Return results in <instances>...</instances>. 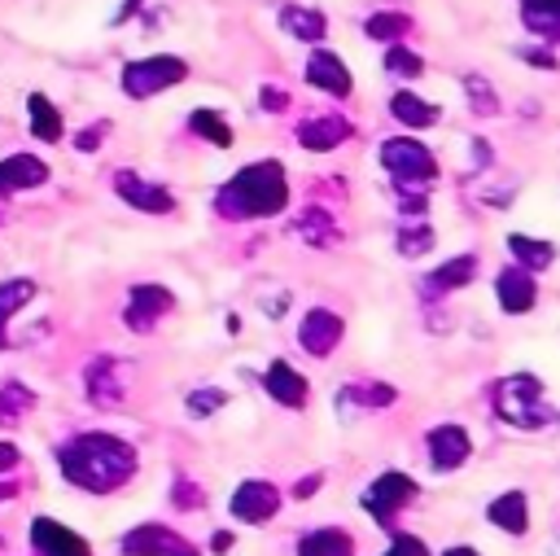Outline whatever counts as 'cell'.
Returning <instances> with one entry per match:
<instances>
[{
    "label": "cell",
    "instance_id": "6da1fadb",
    "mask_svg": "<svg viewBox=\"0 0 560 556\" xmlns=\"http://www.w3.org/2000/svg\"><path fill=\"white\" fill-rule=\"evenodd\" d=\"M61 473L83 490H114L136 473V451L114 433H79L61 451Z\"/></svg>",
    "mask_w": 560,
    "mask_h": 556
},
{
    "label": "cell",
    "instance_id": "7a4b0ae2",
    "mask_svg": "<svg viewBox=\"0 0 560 556\" xmlns=\"http://www.w3.org/2000/svg\"><path fill=\"white\" fill-rule=\"evenodd\" d=\"M214 201H219V210H223L228 219H241V215L262 219V215L284 210L289 184H284L280 162H249V166H241V171L219 188Z\"/></svg>",
    "mask_w": 560,
    "mask_h": 556
},
{
    "label": "cell",
    "instance_id": "3957f363",
    "mask_svg": "<svg viewBox=\"0 0 560 556\" xmlns=\"http://www.w3.org/2000/svg\"><path fill=\"white\" fill-rule=\"evenodd\" d=\"M381 162H385V171L394 175V184H398L402 193H420V188H429V184L438 179L433 153H429L420 140H407V136L385 140V144H381Z\"/></svg>",
    "mask_w": 560,
    "mask_h": 556
},
{
    "label": "cell",
    "instance_id": "277c9868",
    "mask_svg": "<svg viewBox=\"0 0 560 556\" xmlns=\"http://www.w3.org/2000/svg\"><path fill=\"white\" fill-rule=\"evenodd\" d=\"M499 416L512 420V425H521V429L542 425V416H547V407H542V385H538L534 377H525V372L499 381Z\"/></svg>",
    "mask_w": 560,
    "mask_h": 556
},
{
    "label": "cell",
    "instance_id": "5b68a950",
    "mask_svg": "<svg viewBox=\"0 0 560 556\" xmlns=\"http://www.w3.org/2000/svg\"><path fill=\"white\" fill-rule=\"evenodd\" d=\"M184 61L179 57H140V61H131L127 70H122V92L127 96H158L162 88H171V83H179L184 79Z\"/></svg>",
    "mask_w": 560,
    "mask_h": 556
},
{
    "label": "cell",
    "instance_id": "8992f818",
    "mask_svg": "<svg viewBox=\"0 0 560 556\" xmlns=\"http://www.w3.org/2000/svg\"><path fill=\"white\" fill-rule=\"evenodd\" d=\"M411 499H416V482H411L407 473H381V477L368 486L363 508H368L381 525H389V521H394V512H398L402 503H411Z\"/></svg>",
    "mask_w": 560,
    "mask_h": 556
},
{
    "label": "cell",
    "instance_id": "52a82bcc",
    "mask_svg": "<svg viewBox=\"0 0 560 556\" xmlns=\"http://www.w3.org/2000/svg\"><path fill=\"white\" fill-rule=\"evenodd\" d=\"M280 512V490L271 482H241L232 495V517L245 525H262Z\"/></svg>",
    "mask_w": 560,
    "mask_h": 556
},
{
    "label": "cell",
    "instance_id": "ba28073f",
    "mask_svg": "<svg viewBox=\"0 0 560 556\" xmlns=\"http://www.w3.org/2000/svg\"><path fill=\"white\" fill-rule=\"evenodd\" d=\"M494 293H499V306H503L508 315H525V311H534V302H538V280H534V271H525V267H503L499 280H494Z\"/></svg>",
    "mask_w": 560,
    "mask_h": 556
},
{
    "label": "cell",
    "instance_id": "9c48e42d",
    "mask_svg": "<svg viewBox=\"0 0 560 556\" xmlns=\"http://www.w3.org/2000/svg\"><path fill=\"white\" fill-rule=\"evenodd\" d=\"M468 455H472V442H468V429L464 425H438V429H429V464L433 468L451 473Z\"/></svg>",
    "mask_w": 560,
    "mask_h": 556
},
{
    "label": "cell",
    "instance_id": "30bf717a",
    "mask_svg": "<svg viewBox=\"0 0 560 556\" xmlns=\"http://www.w3.org/2000/svg\"><path fill=\"white\" fill-rule=\"evenodd\" d=\"M341 333H346V324H341V315L337 311H311L306 320H302V328H298V341L306 346V355H315V359H324V355H332V346L341 341Z\"/></svg>",
    "mask_w": 560,
    "mask_h": 556
},
{
    "label": "cell",
    "instance_id": "8fae6325",
    "mask_svg": "<svg viewBox=\"0 0 560 556\" xmlns=\"http://www.w3.org/2000/svg\"><path fill=\"white\" fill-rule=\"evenodd\" d=\"M306 79H311V88H319V92H328V96H350V70H346L341 57L328 53V48H315V53L306 57Z\"/></svg>",
    "mask_w": 560,
    "mask_h": 556
},
{
    "label": "cell",
    "instance_id": "7c38bea8",
    "mask_svg": "<svg viewBox=\"0 0 560 556\" xmlns=\"http://www.w3.org/2000/svg\"><path fill=\"white\" fill-rule=\"evenodd\" d=\"M175 306V293L162 285H136L131 289V306H127V324L131 328H153V320H162Z\"/></svg>",
    "mask_w": 560,
    "mask_h": 556
},
{
    "label": "cell",
    "instance_id": "4fadbf2b",
    "mask_svg": "<svg viewBox=\"0 0 560 556\" xmlns=\"http://www.w3.org/2000/svg\"><path fill=\"white\" fill-rule=\"evenodd\" d=\"M31 543H35L44 556H92L88 543H83L79 534H70L66 525H57L52 517H39V521L31 525Z\"/></svg>",
    "mask_w": 560,
    "mask_h": 556
},
{
    "label": "cell",
    "instance_id": "5bb4252c",
    "mask_svg": "<svg viewBox=\"0 0 560 556\" xmlns=\"http://www.w3.org/2000/svg\"><path fill=\"white\" fill-rule=\"evenodd\" d=\"M118 193H122V201L127 206H136V210H149V215H166L171 210V193L162 188V184H149V179H136L131 171H118Z\"/></svg>",
    "mask_w": 560,
    "mask_h": 556
},
{
    "label": "cell",
    "instance_id": "9a60e30c",
    "mask_svg": "<svg viewBox=\"0 0 560 556\" xmlns=\"http://www.w3.org/2000/svg\"><path fill=\"white\" fill-rule=\"evenodd\" d=\"M122 552L127 556H175V552H184L179 547V538L166 530V525H136L127 538H122Z\"/></svg>",
    "mask_w": 560,
    "mask_h": 556
},
{
    "label": "cell",
    "instance_id": "2e32d148",
    "mask_svg": "<svg viewBox=\"0 0 560 556\" xmlns=\"http://www.w3.org/2000/svg\"><path fill=\"white\" fill-rule=\"evenodd\" d=\"M48 179V166L35 158V153H13L0 162V197L4 193H18V188H35Z\"/></svg>",
    "mask_w": 560,
    "mask_h": 556
},
{
    "label": "cell",
    "instance_id": "e0dca14e",
    "mask_svg": "<svg viewBox=\"0 0 560 556\" xmlns=\"http://www.w3.org/2000/svg\"><path fill=\"white\" fill-rule=\"evenodd\" d=\"M486 517H490V525H499L508 534H525L529 530V499H525V490H503L499 499H490Z\"/></svg>",
    "mask_w": 560,
    "mask_h": 556
},
{
    "label": "cell",
    "instance_id": "ac0fdd59",
    "mask_svg": "<svg viewBox=\"0 0 560 556\" xmlns=\"http://www.w3.org/2000/svg\"><path fill=\"white\" fill-rule=\"evenodd\" d=\"M298 140L306 144V149H337L341 140H350V123L341 118V114H324V118H306L302 127H298Z\"/></svg>",
    "mask_w": 560,
    "mask_h": 556
},
{
    "label": "cell",
    "instance_id": "d6986e66",
    "mask_svg": "<svg viewBox=\"0 0 560 556\" xmlns=\"http://www.w3.org/2000/svg\"><path fill=\"white\" fill-rule=\"evenodd\" d=\"M262 385H267V394L276 398V403H284V407H302L306 403V377H298L289 363H271L267 372H262Z\"/></svg>",
    "mask_w": 560,
    "mask_h": 556
},
{
    "label": "cell",
    "instance_id": "ffe728a7",
    "mask_svg": "<svg viewBox=\"0 0 560 556\" xmlns=\"http://www.w3.org/2000/svg\"><path fill=\"white\" fill-rule=\"evenodd\" d=\"M280 26H284L293 39H306V44L324 39V31H328L324 13H319V9H306V4H284V9H280Z\"/></svg>",
    "mask_w": 560,
    "mask_h": 556
},
{
    "label": "cell",
    "instance_id": "44dd1931",
    "mask_svg": "<svg viewBox=\"0 0 560 556\" xmlns=\"http://www.w3.org/2000/svg\"><path fill=\"white\" fill-rule=\"evenodd\" d=\"M477 276V254H459V258H451V263H442L438 271H429V280H424V289L429 293H451V289H459V285H468Z\"/></svg>",
    "mask_w": 560,
    "mask_h": 556
},
{
    "label": "cell",
    "instance_id": "7402d4cb",
    "mask_svg": "<svg viewBox=\"0 0 560 556\" xmlns=\"http://www.w3.org/2000/svg\"><path fill=\"white\" fill-rule=\"evenodd\" d=\"M298 556H354V538L346 530H311L298 538Z\"/></svg>",
    "mask_w": 560,
    "mask_h": 556
},
{
    "label": "cell",
    "instance_id": "603a6c76",
    "mask_svg": "<svg viewBox=\"0 0 560 556\" xmlns=\"http://www.w3.org/2000/svg\"><path fill=\"white\" fill-rule=\"evenodd\" d=\"M521 22L538 39H560V0H521Z\"/></svg>",
    "mask_w": 560,
    "mask_h": 556
},
{
    "label": "cell",
    "instance_id": "cb8c5ba5",
    "mask_svg": "<svg viewBox=\"0 0 560 556\" xmlns=\"http://www.w3.org/2000/svg\"><path fill=\"white\" fill-rule=\"evenodd\" d=\"M508 250H512L516 267H525V271H547L556 263V250L547 241H534V236H521V232L508 236Z\"/></svg>",
    "mask_w": 560,
    "mask_h": 556
},
{
    "label": "cell",
    "instance_id": "d4e9b609",
    "mask_svg": "<svg viewBox=\"0 0 560 556\" xmlns=\"http://www.w3.org/2000/svg\"><path fill=\"white\" fill-rule=\"evenodd\" d=\"M389 114H394L398 123H407V127H433V123H438V105L420 101L416 92H398V96L389 101Z\"/></svg>",
    "mask_w": 560,
    "mask_h": 556
},
{
    "label": "cell",
    "instance_id": "484cf974",
    "mask_svg": "<svg viewBox=\"0 0 560 556\" xmlns=\"http://www.w3.org/2000/svg\"><path fill=\"white\" fill-rule=\"evenodd\" d=\"M31 298H35V280H22V276L0 280V341H4V320H13V311L26 306Z\"/></svg>",
    "mask_w": 560,
    "mask_h": 556
},
{
    "label": "cell",
    "instance_id": "4316f807",
    "mask_svg": "<svg viewBox=\"0 0 560 556\" xmlns=\"http://www.w3.org/2000/svg\"><path fill=\"white\" fill-rule=\"evenodd\" d=\"M26 105H31V131L39 140H61V114L52 109V101L48 96H31Z\"/></svg>",
    "mask_w": 560,
    "mask_h": 556
},
{
    "label": "cell",
    "instance_id": "83f0119b",
    "mask_svg": "<svg viewBox=\"0 0 560 556\" xmlns=\"http://www.w3.org/2000/svg\"><path fill=\"white\" fill-rule=\"evenodd\" d=\"M188 127H192L201 140L219 144V149H228V144H232V127H228V123H223V114H214V109H197V114L188 118Z\"/></svg>",
    "mask_w": 560,
    "mask_h": 556
},
{
    "label": "cell",
    "instance_id": "f1b7e54d",
    "mask_svg": "<svg viewBox=\"0 0 560 556\" xmlns=\"http://www.w3.org/2000/svg\"><path fill=\"white\" fill-rule=\"evenodd\" d=\"M88 394H92V403H118V385H114V363L96 359V363L88 368Z\"/></svg>",
    "mask_w": 560,
    "mask_h": 556
},
{
    "label": "cell",
    "instance_id": "f546056e",
    "mask_svg": "<svg viewBox=\"0 0 560 556\" xmlns=\"http://www.w3.org/2000/svg\"><path fill=\"white\" fill-rule=\"evenodd\" d=\"M298 232H302L311 245H332V241H337V228H332V219H328L324 210H315V206H311V210L298 219Z\"/></svg>",
    "mask_w": 560,
    "mask_h": 556
},
{
    "label": "cell",
    "instance_id": "4dcf8cb0",
    "mask_svg": "<svg viewBox=\"0 0 560 556\" xmlns=\"http://www.w3.org/2000/svg\"><path fill=\"white\" fill-rule=\"evenodd\" d=\"M31 403H35V394H31L26 385H18V381L0 385V420H4V425H18V416H22Z\"/></svg>",
    "mask_w": 560,
    "mask_h": 556
},
{
    "label": "cell",
    "instance_id": "1f68e13d",
    "mask_svg": "<svg viewBox=\"0 0 560 556\" xmlns=\"http://www.w3.org/2000/svg\"><path fill=\"white\" fill-rule=\"evenodd\" d=\"M411 31V18L407 13H372L368 18V35L372 39H402Z\"/></svg>",
    "mask_w": 560,
    "mask_h": 556
},
{
    "label": "cell",
    "instance_id": "d6a6232c",
    "mask_svg": "<svg viewBox=\"0 0 560 556\" xmlns=\"http://www.w3.org/2000/svg\"><path fill=\"white\" fill-rule=\"evenodd\" d=\"M385 70L389 74H398V79H416L420 70H424V61L411 53V48H402V44H394L389 53H385Z\"/></svg>",
    "mask_w": 560,
    "mask_h": 556
},
{
    "label": "cell",
    "instance_id": "836d02e7",
    "mask_svg": "<svg viewBox=\"0 0 560 556\" xmlns=\"http://www.w3.org/2000/svg\"><path fill=\"white\" fill-rule=\"evenodd\" d=\"M464 92H468V101H472L477 114H499V96L490 92V83L481 74H464Z\"/></svg>",
    "mask_w": 560,
    "mask_h": 556
},
{
    "label": "cell",
    "instance_id": "e575fe53",
    "mask_svg": "<svg viewBox=\"0 0 560 556\" xmlns=\"http://www.w3.org/2000/svg\"><path fill=\"white\" fill-rule=\"evenodd\" d=\"M350 398L363 407H385V403H394V390L381 381H363V385H350Z\"/></svg>",
    "mask_w": 560,
    "mask_h": 556
},
{
    "label": "cell",
    "instance_id": "d590c367",
    "mask_svg": "<svg viewBox=\"0 0 560 556\" xmlns=\"http://www.w3.org/2000/svg\"><path fill=\"white\" fill-rule=\"evenodd\" d=\"M429 245H433V232H429V228H402V232H398V254H407V258L424 254Z\"/></svg>",
    "mask_w": 560,
    "mask_h": 556
},
{
    "label": "cell",
    "instance_id": "8d00e7d4",
    "mask_svg": "<svg viewBox=\"0 0 560 556\" xmlns=\"http://www.w3.org/2000/svg\"><path fill=\"white\" fill-rule=\"evenodd\" d=\"M223 403H228V394H219V390H197V394H188V412H192V416L219 412Z\"/></svg>",
    "mask_w": 560,
    "mask_h": 556
},
{
    "label": "cell",
    "instance_id": "74e56055",
    "mask_svg": "<svg viewBox=\"0 0 560 556\" xmlns=\"http://www.w3.org/2000/svg\"><path fill=\"white\" fill-rule=\"evenodd\" d=\"M381 556H429V547H424L416 534H398V538L389 543V552H381Z\"/></svg>",
    "mask_w": 560,
    "mask_h": 556
},
{
    "label": "cell",
    "instance_id": "f35d334b",
    "mask_svg": "<svg viewBox=\"0 0 560 556\" xmlns=\"http://www.w3.org/2000/svg\"><path fill=\"white\" fill-rule=\"evenodd\" d=\"M521 57L534 61V66H542V70H556V57H551L547 48H521Z\"/></svg>",
    "mask_w": 560,
    "mask_h": 556
},
{
    "label": "cell",
    "instance_id": "ab89813d",
    "mask_svg": "<svg viewBox=\"0 0 560 556\" xmlns=\"http://www.w3.org/2000/svg\"><path fill=\"white\" fill-rule=\"evenodd\" d=\"M284 105H289L284 88H262V109H284Z\"/></svg>",
    "mask_w": 560,
    "mask_h": 556
},
{
    "label": "cell",
    "instance_id": "60d3db41",
    "mask_svg": "<svg viewBox=\"0 0 560 556\" xmlns=\"http://www.w3.org/2000/svg\"><path fill=\"white\" fill-rule=\"evenodd\" d=\"M13 464H18V447L0 442V468H13Z\"/></svg>",
    "mask_w": 560,
    "mask_h": 556
},
{
    "label": "cell",
    "instance_id": "b9f144b4",
    "mask_svg": "<svg viewBox=\"0 0 560 556\" xmlns=\"http://www.w3.org/2000/svg\"><path fill=\"white\" fill-rule=\"evenodd\" d=\"M96 136H101V127H92V131H83V136H79V149H96Z\"/></svg>",
    "mask_w": 560,
    "mask_h": 556
},
{
    "label": "cell",
    "instance_id": "7bdbcfd3",
    "mask_svg": "<svg viewBox=\"0 0 560 556\" xmlns=\"http://www.w3.org/2000/svg\"><path fill=\"white\" fill-rule=\"evenodd\" d=\"M315 486H319V473H315V477H306V482H302V486H298V495H302V499H306V495H311V490H315Z\"/></svg>",
    "mask_w": 560,
    "mask_h": 556
},
{
    "label": "cell",
    "instance_id": "ee69618b",
    "mask_svg": "<svg viewBox=\"0 0 560 556\" xmlns=\"http://www.w3.org/2000/svg\"><path fill=\"white\" fill-rule=\"evenodd\" d=\"M442 556H481V552H477V547H446Z\"/></svg>",
    "mask_w": 560,
    "mask_h": 556
},
{
    "label": "cell",
    "instance_id": "f6af8a7d",
    "mask_svg": "<svg viewBox=\"0 0 560 556\" xmlns=\"http://www.w3.org/2000/svg\"><path fill=\"white\" fill-rule=\"evenodd\" d=\"M4 495H13V486H0V499H4Z\"/></svg>",
    "mask_w": 560,
    "mask_h": 556
},
{
    "label": "cell",
    "instance_id": "bcb514c9",
    "mask_svg": "<svg viewBox=\"0 0 560 556\" xmlns=\"http://www.w3.org/2000/svg\"><path fill=\"white\" fill-rule=\"evenodd\" d=\"M175 556H192V552H175Z\"/></svg>",
    "mask_w": 560,
    "mask_h": 556
}]
</instances>
